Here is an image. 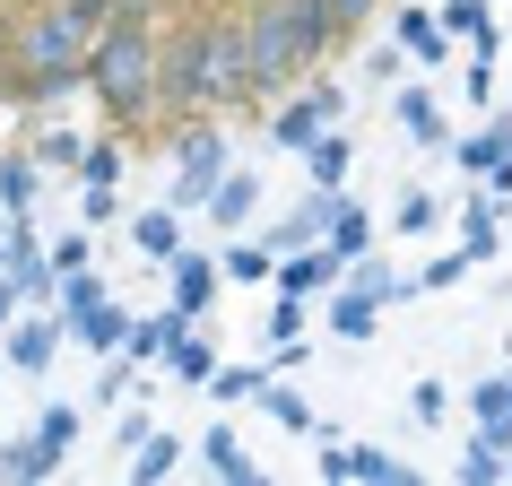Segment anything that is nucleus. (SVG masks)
<instances>
[{
  "instance_id": "nucleus-28",
  "label": "nucleus",
  "mask_w": 512,
  "mask_h": 486,
  "mask_svg": "<svg viewBox=\"0 0 512 486\" xmlns=\"http://www.w3.org/2000/svg\"><path fill=\"white\" fill-rule=\"evenodd\" d=\"M469 426H486L495 443H512V365L486 374V382H469Z\"/></svg>"
},
{
  "instance_id": "nucleus-44",
  "label": "nucleus",
  "mask_w": 512,
  "mask_h": 486,
  "mask_svg": "<svg viewBox=\"0 0 512 486\" xmlns=\"http://www.w3.org/2000/svg\"><path fill=\"white\" fill-rule=\"evenodd\" d=\"M139 443H148V408H131V400H122V417H113V452L131 460Z\"/></svg>"
},
{
  "instance_id": "nucleus-17",
  "label": "nucleus",
  "mask_w": 512,
  "mask_h": 486,
  "mask_svg": "<svg viewBox=\"0 0 512 486\" xmlns=\"http://www.w3.org/2000/svg\"><path fill=\"white\" fill-rule=\"evenodd\" d=\"M296 157H304V183H313V191H348V165H356V139H348V122H330L322 139H304Z\"/></svg>"
},
{
  "instance_id": "nucleus-35",
  "label": "nucleus",
  "mask_w": 512,
  "mask_h": 486,
  "mask_svg": "<svg viewBox=\"0 0 512 486\" xmlns=\"http://www.w3.org/2000/svg\"><path fill=\"white\" fill-rule=\"evenodd\" d=\"M322 9H330V35H339V53H348V44H365V35H374V18L391 9V0H322Z\"/></svg>"
},
{
  "instance_id": "nucleus-4",
  "label": "nucleus",
  "mask_w": 512,
  "mask_h": 486,
  "mask_svg": "<svg viewBox=\"0 0 512 486\" xmlns=\"http://www.w3.org/2000/svg\"><path fill=\"white\" fill-rule=\"evenodd\" d=\"M165 148H174V183H165V209L200 217V200H209V183L226 174V131H217V113H191V122H165Z\"/></svg>"
},
{
  "instance_id": "nucleus-19",
  "label": "nucleus",
  "mask_w": 512,
  "mask_h": 486,
  "mask_svg": "<svg viewBox=\"0 0 512 486\" xmlns=\"http://www.w3.org/2000/svg\"><path fill=\"white\" fill-rule=\"evenodd\" d=\"M330 200H339V191H304V200H296L287 217H270V226H252V235L270 243V252H296V243H322V226H330Z\"/></svg>"
},
{
  "instance_id": "nucleus-10",
  "label": "nucleus",
  "mask_w": 512,
  "mask_h": 486,
  "mask_svg": "<svg viewBox=\"0 0 512 486\" xmlns=\"http://www.w3.org/2000/svg\"><path fill=\"white\" fill-rule=\"evenodd\" d=\"M200 217H209L217 235H243V226H261V174L252 165H226L209 183V200H200Z\"/></svg>"
},
{
  "instance_id": "nucleus-14",
  "label": "nucleus",
  "mask_w": 512,
  "mask_h": 486,
  "mask_svg": "<svg viewBox=\"0 0 512 486\" xmlns=\"http://www.w3.org/2000/svg\"><path fill=\"white\" fill-rule=\"evenodd\" d=\"M313 322H330V339H339V348H365V339L382 330V304L365 296V287H348V278H339V287L313 304Z\"/></svg>"
},
{
  "instance_id": "nucleus-34",
  "label": "nucleus",
  "mask_w": 512,
  "mask_h": 486,
  "mask_svg": "<svg viewBox=\"0 0 512 486\" xmlns=\"http://www.w3.org/2000/svg\"><path fill=\"white\" fill-rule=\"evenodd\" d=\"M252 408H270V417H278L287 434H313V426H322V417H313V408H304L296 391H287V374H270V382H261V391H252Z\"/></svg>"
},
{
  "instance_id": "nucleus-12",
  "label": "nucleus",
  "mask_w": 512,
  "mask_h": 486,
  "mask_svg": "<svg viewBox=\"0 0 512 486\" xmlns=\"http://www.w3.org/2000/svg\"><path fill=\"white\" fill-rule=\"evenodd\" d=\"M391 122L408 131V148H443V139H452V122H443V96H434L426 79H391Z\"/></svg>"
},
{
  "instance_id": "nucleus-1",
  "label": "nucleus",
  "mask_w": 512,
  "mask_h": 486,
  "mask_svg": "<svg viewBox=\"0 0 512 486\" xmlns=\"http://www.w3.org/2000/svg\"><path fill=\"white\" fill-rule=\"evenodd\" d=\"M243 105V18L235 9H174L157 18V131L191 113Z\"/></svg>"
},
{
  "instance_id": "nucleus-15",
  "label": "nucleus",
  "mask_w": 512,
  "mask_h": 486,
  "mask_svg": "<svg viewBox=\"0 0 512 486\" xmlns=\"http://www.w3.org/2000/svg\"><path fill=\"white\" fill-rule=\"evenodd\" d=\"M200 469H209L217 486H270V469L243 452V434H235V426H209V434H200Z\"/></svg>"
},
{
  "instance_id": "nucleus-23",
  "label": "nucleus",
  "mask_w": 512,
  "mask_h": 486,
  "mask_svg": "<svg viewBox=\"0 0 512 486\" xmlns=\"http://www.w3.org/2000/svg\"><path fill=\"white\" fill-rule=\"evenodd\" d=\"M44 183H53V174H44L27 148H0V209H9V217H35V209H44Z\"/></svg>"
},
{
  "instance_id": "nucleus-7",
  "label": "nucleus",
  "mask_w": 512,
  "mask_h": 486,
  "mask_svg": "<svg viewBox=\"0 0 512 486\" xmlns=\"http://www.w3.org/2000/svg\"><path fill=\"white\" fill-rule=\"evenodd\" d=\"M61 348H70V322H61L53 304H18V322L0 330V365H9V374H27V382L53 374Z\"/></svg>"
},
{
  "instance_id": "nucleus-3",
  "label": "nucleus",
  "mask_w": 512,
  "mask_h": 486,
  "mask_svg": "<svg viewBox=\"0 0 512 486\" xmlns=\"http://www.w3.org/2000/svg\"><path fill=\"white\" fill-rule=\"evenodd\" d=\"M235 18H243V105H278L296 79L339 61L322 0H235Z\"/></svg>"
},
{
  "instance_id": "nucleus-29",
  "label": "nucleus",
  "mask_w": 512,
  "mask_h": 486,
  "mask_svg": "<svg viewBox=\"0 0 512 486\" xmlns=\"http://www.w3.org/2000/svg\"><path fill=\"white\" fill-rule=\"evenodd\" d=\"M183 460H191V443H183V434L148 426V443H139V452H131V486H165V478H174V469H183Z\"/></svg>"
},
{
  "instance_id": "nucleus-31",
  "label": "nucleus",
  "mask_w": 512,
  "mask_h": 486,
  "mask_svg": "<svg viewBox=\"0 0 512 486\" xmlns=\"http://www.w3.org/2000/svg\"><path fill=\"white\" fill-rule=\"evenodd\" d=\"M452 478L460 486H504V443L486 426H469V443H460V460H452Z\"/></svg>"
},
{
  "instance_id": "nucleus-2",
  "label": "nucleus",
  "mask_w": 512,
  "mask_h": 486,
  "mask_svg": "<svg viewBox=\"0 0 512 486\" xmlns=\"http://www.w3.org/2000/svg\"><path fill=\"white\" fill-rule=\"evenodd\" d=\"M157 18L165 0H113L105 27L87 35V96L122 139L157 131Z\"/></svg>"
},
{
  "instance_id": "nucleus-47",
  "label": "nucleus",
  "mask_w": 512,
  "mask_h": 486,
  "mask_svg": "<svg viewBox=\"0 0 512 486\" xmlns=\"http://www.w3.org/2000/svg\"><path fill=\"white\" fill-rule=\"evenodd\" d=\"M504 478H512V443H504Z\"/></svg>"
},
{
  "instance_id": "nucleus-38",
  "label": "nucleus",
  "mask_w": 512,
  "mask_h": 486,
  "mask_svg": "<svg viewBox=\"0 0 512 486\" xmlns=\"http://www.w3.org/2000/svg\"><path fill=\"white\" fill-rule=\"evenodd\" d=\"M304 322H313V296H287V287H278V296H270V322H261V330H270V339H304Z\"/></svg>"
},
{
  "instance_id": "nucleus-24",
  "label": "nucleus",
  "mask_w": 512,
  "mask_h": 486,
  "mask_svg": "<svg viewBox=\"0 0 512 486\" xmlns=\"http://www.w3.org/2000/svg\"><path fill=\"white\" fill-rule=\"evenodd\" d=\"M18 148H27V157L44 165V174H79V148H87V131H70V122H44V113H35Z\"/></svg>"
},
{
  "instance_id": "nucleus-46",
  "label": "nucleus",
  "mask_w": 512,
  "mask_h": 486,
  "mask_svg": "<svg viewBox=\"0 0 512 486\" xmlns=\"http://www.w3.org/2000/svg\"><path fill=\"white\" fill-rule=\"evenodd\" d=\"M18 304H27V296H18V278H9V270H0V330H9V322H18Z\"/></svg>"
},
{
  "instance_id": "nucleus-11",
  "label": "nucleus",
  "mask_w": 512,
  "mask_h": 486,
  "mask_svg": "<svg viewBox=\"0 0 512 486\" xmlns=\"http://www.w3.org/2000/svg\"><path fill=\"white\" fill-rule=\"evenodd\" d=\"M348 278V261L330 252V243H296V252H278V270H270V287H287V296H313L322 304L330 287Z\"/></svg>"
},
{
  "instance_id": "nucleus-6",
  "label": "nucleus",
  "mask_w": 512,
  "mask_h": 486,
  "mask_svg": "<svg viewBox=\"0 0 512 486\" xmlns=\"http://www.w3.org/2000/svg\"><path fill=\"white\" fill-rule=\"evenodd\" d=\"M313 443H322V460H313L322 486H417V460L382 452V443H339V434H322V426H313Z\"/></svg>"
},
{
  "instance_id": "nucleus-40",
  "label": "nucleus",
  "mask_w": 512,
  "mask_h": 486,
  "mask_svg": "<svg viewBox=\"0 0 512 486\" xmlns=\"http://www.w3.org/2000/svg\"><path fill=\"white\" fill-rule=\"evenodd\" d=\"M434 217H443V200H434V191H400V209H391V226H400V235H426Z\"/></svg>"
},
{
  "instance_id": "nucleus-48",
  "label": "nucleus",
  "mask_w": 512,
  "mask_h": 486,
  "mask_svg": "<svg viewBox=\"0 0 512 486\" xmlns=\"http://www.w3.org/2000/svg\"><path fill=\"white\" fill-rule=\"evenodd\" d=\"M0 382H9V365H0Z\"/></svg>"
},
{
  "instance_id": "nucleus-30",
  "label": "nucleus",
  "mask_w": 512,
  "mask_h": 486,
  "mask_svg": "<svg viewBox=\"0 0 512 486\" xmlns=\"http://www.w3.org/2000/svg\"><path fill=\"white\" fill-rule=\"evenodd\" d=\"M122 330H131V313H122V304H87V313H70V339H79V348H96V356H113L122 348Z\"/></svg>"
},
{
  "instance_id": "nucleus-33",
  "label": "nucleus",
  "mask_w": 512,
  "mask_h": 486,
  "mask_svg": "<svg viewBox=\"0 0 512 486\" xmlns=\"http://www.w3.org/2000/svg\"><path fill=\"white\" fill-rule=\"evenodd\" d=\"M261 382H270V365H226V356H217V374L200 382V391H209L217 408H252V391H261Z\"/></svg>"
},
{
  "instance_id": "nucleus-16",
  "label": "nucleus",
  "mask_w": 512,
  "mask_h": 486,
  "mask_svg": "<svg viewBox=\"0 0 512 486\" xmlns=\"http://www.w3.org/2000/svg\"><path fill=\"white\" fill-rule=\"evenodd\" d=\"M434 18H443L452 44H469V61H495V53H504V35H495V0H443Z\"/></svg>"
},
{
  "instance_id": "nucleus-32",
  "label": "nucleus",
  "mask_w": 512,
  "mask_h": 486,
  "mask_svg": "<svg viewBox=\"0 0 512 486\" xmlns=\"http://www.w3.org/2000/svg\"><path fill=\"white\" fill-rule=\"evenodd\" d=\"M174 330H183V313L165 304V313H148V322H131V330H122V356H131L139 374H148V365L165 356V339H174Z\"/></svg>"
},
{
  "instance_id": "nucleus-22",
  "label": "nucleus",
  "mask_w": 512,
  "mask_h": 486,
  "mask_svg": "<svg viewBox=\"0 0 512 486\" xmlns=\"http://www.w3.org/2000/svg\"><path fill=\"white\" fill-rule=\"evenodd\" d=\"M270 270H278V252L252 235V226L217 243V278H226V287H270Z\"/></svg>"
},
{
  "instance_id": "nucleus-39",
  "label": "nucleus",
  "mask_w": 512,
  "mask_h": 486,
  "mask_svg": "<svg viewBox=\"0 0 512 486\" xmlns=\"http://www.w3.org/2000/svg\"><path fill=\"white\" fill-rule=\"evenodd\" d=\"M460 278H469V252H460V243H452V252H434L426 270H417V287H426V296H452Z\"/></svg>"
},
{
  "instance_id": "nucleus-41",
  "label": "nucleus",
  "mask_w": 512,
  "mask_h": 486,
  "mask_svg": "<svg viewBox=\"0 0 512 486\" xmlns=\"http://www.w3.org/2000/svg\"><path fill=\"white\" fill-rule=\"evenodd\" d=\"M122 217V191L113 183H79V226H113Z\"/></svg>"
},
{
  "instance_id": "nucleus-21",
  "label": "nucleus",
  "mask_w": 512,
  "mask_h": 486,
  "mask_svg": "<svg viewBox=\"0 0 512 486\" xmlns=\"http://www.w3.org/2000/svg\"><path fill=\"white\" fill-rule=\"evenodd\" d=\"M157 365H165V374H174V382H183V391H200V382L217 374V339H209V330H200V322H183V330H174V339H165V356H157Z\"/></svg>"
},
{
  "instance_id": "nucleus-20",
  "label": "nucleus",
  "mask_w": 512,
  "mask_h": 486,
  "mask_svg": "<svg viewBox=\"0 0 512 486\" xmlns=\"http://www.w3.org/2000/svg\"><path fill=\"white\" fill-rule=\"evenodd\" d=\"M122 235H131V252H148V261L165 270V261L183 252V209H165V200H157V209H131V217H122Z\"/></svg>"
},
{
  "instance_id": "nucleus-8",
  "label": "nucleus",
  "mask_w": 512,
  "mask_h": 486,
  "mask_svg": "<svg viewBox=\"0 0 512 486\" xmlns=\"http://www.w3.org/2000/svg\"><path fill=\"white\" fill-rule=\"evenodd\" d=\"M391 44H400V61H408V70H443V61L460 53L426 0H391Z\"/></svg>"
},
{
  "instance_id": "nucleus-9",
  "label": "nucleus",
  "mask_w": 512,
  "mask_h": 486,
  "mask_svg": "<svg viewBox=\"0 0 512 486\" xmlns=\"http://www.w3.org/2000/svg\"><path fill=\"white\" fill-rule=\"evenodd\" d=\"M217 287H226V278H217V252H191V243H183V252L165 261V304H174L183 322H209Z\"/></svg>"
},
{
  "instance_id": "nucleus-42",
  "label": "nucleus",
  "mask_w": 512,
  "mask_h": 486,
  "mask_svg": "<svg viewBox=\"0 0 512 486\" xmlns=\"http://www.w3.org/2000/svg\"><path fill=\"white\" fill-rule=\"evenodd\" d=\"M408 417H417V426H443V417H452V382H417V391H408Z\"/></svg>"
},
{
  "instance_id": "nucleus-5",
  "label": "nucleus",
  "mask_w": 512,
  "mask_h": 486,
  "mask_svg": "<svg viewBox=\"0 0 512 486\" xmlns=\"http://www.w3.org/2000/svg\"><path fill=\"white\" fill-rule=\"evenodd\" d=\"M330 122H348V87L330 79V70H313V79H296V87L270 105V148H287V157H296L304 139H322Z\"/></svg>"
},
{
  "instance_id": "nucleus-25",
  "label": "nucleus",
  "mask_w": 512,
  "mask_h": 486,
  "mask_svg": "<svg viewBox=\"0 0 512 486\" xmlns=\"http://www.w3.org/2000/svg\"><path fill=\"white\" fill-rule=\"evenodd\" d=\"M348 287H365V296L391 313V304H408L417 296V270H400V261H382V252H356L348 261Z\"/></svg>"
},
{
  "instance_id": "nucleus-43",
  "label": "nucleus",
  "mask_w": 512,
  "mask_h": 486,
  "mask_svg": "<svg viewBox=\"0 0 512 486\" xmlns=\"http://www.w3.org/2000/svg\"><path fill=\"white\" fill-rule=\"evenodd\" d=\"M35 434H44L53 452H70V443H79V408H70V400H53L44 417H35Z\"/></svg>"
},
{
  "instance_id": "nucleus-13",
  "label": "nucleus",
  "mask_w": 512,
  "mask_h": 486,
  "mask_svg": "<svg viewBox=\"0 0 512 486\" xmlns=\"http://www.w3.org/2000/svg\"><path fill=\"white\" fill-rule=\"evenodd\" d=\"M460 252H469V270H486V261L504 252V200H495L486 183L460 191Z\"/></svg>"
},
{
  "instance_id": "nucleus-45",
  "label": "nucleus",
  "mask_w": 512,
  "mask_h": 486,
  "mask_svg": "<svg viewBox=\"0 0 512 486\" xmlns=\"http://www.w3.org/2000/svg\"><path fill=\"white\" fill-rule=\"evenodd\" d=\"M365 79L391 87V79H400V53H391V44H365Z\"/></svg>"
},
{
  "instance_id": "nucleus-37",
  "label": "nucleus",
  "mask_w": 512,
  "mask_h": 486,
  "mask_svg": "<svg viewBox=\"0 0 512 486\" xmlns=\"http://www.w3.org/2000/svg\"><path fill=\"white\" fill-rule=\"evenodd\" d=\"M44 261H53V278H61V270H87V261H96V226H61Z\"/></svg>"
},
{
  "instance_id": "nucleus-36",
  "label": "nucleus",
  "mask_w": 512,
  "mask_h": 486,
  "mask_svg": "<svg viewBox=\"0 0 512 486\" xmlns=\"http://www.w3.org/2000/svg\"><path fill=\"white\" fill-rule=\"evenodd\" d=\"M122 157H131V139H122V131L87 139V148H79V183H113V174H122Z\"/></svg>"
},
{
  "instance_id": "nucleus-18",
  "label": "nucleus",
  "mask_w": 512,
  "mask_h": 486,
  "mask_svg": "<svg viewBox=\"0 0 512 486\" xmlns=\"http://www.w3.org/2000/svg\"><path fill=\"white\" fill-rule=\"evenodd\" d=\"M61 460H70V452H53V443L27 426V434L0 443V486H44V478H61Z\"/></svg>"
},
{
  "instance_id": "nucleus-26",
  "label": "nucleus",
  "mask_w": 512,
  "mask_h": 486,
  "mask_svg": "<svg viewBox=\"0 0 512 486\" xmlns=\"http://www.w3.org/2000/svg\"><path fill=\"white\" fill-rule=\"evenodd\" d=\"M443 148H452V165H460V174H469V183H478L486 165H495V157H504V148H512V113H504V122H469V131H452V139H443Z\"/></svg>"
},
{
  "instance_id": "nucleus-27",
  "label": "nucleus",
  "mask_w": 512,
  "mask_h": 486,
  "mask_svg": "<svg viewBox=\"0 0 512 486\" xmlns=\"http://www.w3.org/2000/svg\"><path fill=\"white\" fill-rule=\"evenodd\" d=\"M374 235H382V226H374V209L339 191V200H330V226H322V243L339 252V261H356V252H374Z\"/></svg>"
}]
</instances>
